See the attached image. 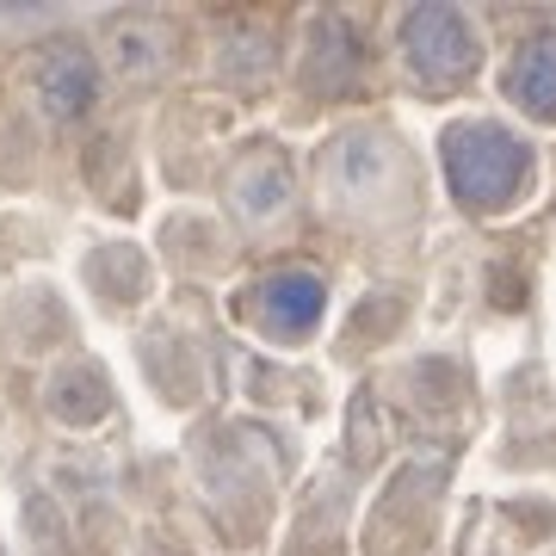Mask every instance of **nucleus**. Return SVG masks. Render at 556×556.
<instances>
[{
    "label": "nucleus",
    "mask_w": 556,
    "mask_h": 556,
    "mask_svg": "<svg viewBox=\"0 0 556 556\" xmlns=\"http://www.w3.org/2000/svg\"><path fill=\"white\" fill-rule=\"evenodd\" d=\"M285 192H291L285 167H254V179L241 186V204H248V217H266V211H278V204H285Z\"/></svg>",
    "instance_id": "obj_7"
},
{
    "label": "nucleus",
    "mask_w": 556,
    "mask_h": 556,
    "mask_svg": "<svg viewBox=\"0 0 556 556\" xmlns=\"http://www.w3.org/2000/svg\"><path fill=\"white\" fill-rule=\"evenodd\" d=\"M358 62H365V50H358L353 25L340 20V13H328V20L309 31V80L334 93V87H346V80L358 75Z\"/></svg>",
    "instance_id": "obj_6"
},
{
    "label": "nucleus",
    "mask_w": 556,
    "mask_h": 556,
    "mask_svg": "<svg viewBox=\"0 0 556 556\" xmlns=\"http://www.w3.org/2000/svg\"><path fill=\"white\" fill-rule=\"evenodd\" d=\"M532 174V149L507 137L501 124H452L445 130V179L452 199L470 211H501L519 199V186Z\"/></svg>",
    "instance_id": "obj_1"
},
{
    "label": "nucleus",
    "mask_w": 556,
    "mask_h": 556,
    "mask_svg": "<svg viewBox=\"0 0 556 556\" xmlns=\"http://www.w3.org/2000/svg\"><path fill=\"white\" fill-rule=\"evenodd\" d=\"M38 100L50 105V118H80L87 105L100 100V75L80 50H50L38 68Z\"/></svg>",
    "instance_id": "obj_5"
},
{
    "label": "nucleus",
    "mask_w": 556,
    "mask_h": 556,
    "mask_svg": "<svg viewBox=\"0 0 556 556\" xmlns=\"http://www.w3.org/2000/svg\"><path fill=\"white\" fill-rule=\"evenodd\" d=\"M402 56L427 87H452L477 68V31L457 7H415L402 20Z\"/></svg>",
    "instance_id": "obj_2"
},
{
    "label": "nucleus",
    "mask_w": 556,
    "mask_h": 556,
    "mask_svg": "<svg viewBox=\"0 0 556 556\" xmlns=\"http://www.w3.org/2000/svg\"><path fill=\"white\" fill-rule=\"evenodd\" d=\"M321 303H328L321 278L291 266V273L260 278L254 291H248V316H254L273 340H303V334L321 321Z\"/></svg>",
    "instance_id": "obj_3"
},
{
    "label": "nucleus",
    "mask_w": 556,
    "mask_h": 556,
    "mask_svg": "<svg viewBox=\"0 0 556 556\" xmlns=\"http://www.w3.org/2000/svg\"><path fill=\"white\" fill-rule=\"evenodd\" d=\"M507 93H514V105H526L538 124H556V25H538L532 38L514 50Z\"/></svg>",
    "instance_id": "obj_4"
}]
</instances>
